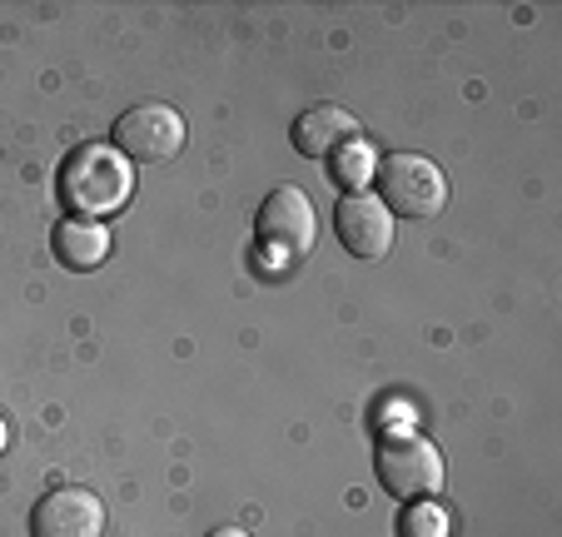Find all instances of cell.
Here are the masks:
<instances>
[{
	"mask_svg": "<svg viewBox=\"0 0 562 537\" xmlns=\"http://www.w3.org/2000/svg\"><path fill=\"white\" fill-rule=\"evenodd\" d=\"M135 194V165L115 145H75L60 165V204L70 220H115Z\"/></svg>",
	"mask_w": 562,
	"mask_h": 537,
	"instance_id": "cell-1",
	"label": "cell"
},
{
	"mask_svg": "<svg viewBox=\"0 0 562 537\" xmlns=\"http://www.w3.org/2000/svg\"><path fill=\"white\" fill-rule=\"evenodd\" d=\"M373 184H379V204L398 220H438L448 204V179L428 155H383L373 165Z\"/></svg>",
	"mask_w": 562,
	"mask_h": 537,
	"instance_id": "cell-2",
	"label": "cell"
},
{
	"mask_svg": "<svg viewBox=\"0 0 562 537\" xmlns=\"http://www.w3.org/2000/svg\"><path fill=\"white\" fill-rule=\"evenodd\" d=\"M314 234H318V214L299 184H279V190L265 194V204L255 214V239L269 264H299L314 249Z\"/></svg>",
	"mask_w": 562,
	"mask_h": 537,
	"instance_id": "cell-3",
	"label": "cell"
},
{
	"mask_svg": "<svg viewBox=\"0 0 562 537\" xmlns=\"http://www.w3.org/2000/svg\"><path fill=\"white\" fill-rule=\"evenodd\" d=\"M373 473H379L383 493L408 497V503H424V497L443 493V458L418 433H389V438H379Z\"/></svg>",
	"mask_w": 562,
	"mask_h": 537,
	"instance_id": "cell-4",
	"label": "cell"
},
{
	"mask_svg": "<svg viewBox=\"0 0 562 537\" xmlns=\"http://www.w3.org/2000/svg\"><path fill=\"white\" fill-rule=\"evenodd\" d=\"M115 149L130 165H165L184 149V120L165 100H139L115 120Z\"/></svg>",
	"mask_w": 562,
	"mask_h": 537,
	"instance_id": "cell-5",
	"label": "cell"
},
{
	"mask_svg": "<svg viewBox=\"0 0 562 537\" xmlns=\"http://www.w3.org/2000/svg\"><path fill=\"white\" fill-rule=\"evenodd\" d=\"M334 234H339V244L353 259H389L398 230H393V214L379 204V194L359 190L334 204Z\"/></svg>",
	"mask_w": 562,
	"mask_h": 537,
	"instance_id": "cell-6",
	"label": "cell"
},
{
	"mask_svg": "<svg viewBox=\"0 0 562 537\" xmlns=\"http://www.w3.org/2000/svg\"><path fill=\"white\" fill-rule=\"evenodd\" d=\"M31 537H105V503L90 488H55L35 503Z\"/></svg>",
	"mask_w": 562,
	"mask_h": 537,
	"instance_id": "cell-7",
	"label": "cell"
},
{
	"mask_svg": "<svg viewBox=\"0 0 562 537\" xmlns=\"http://www.w3.org/2000/svg\"><path fill=\"white\" fill-rule=\"evenodd\" d=\"M289 139H294V149L304 159H329V155H339L344 145L363 139V125L339 105H314V110H304V115L294 120Z\"/></svg>",
	"mask_w": 562,
	"mask_h": 537,
	"instance_id": "cell-8",
	"label": "cell"
},
{
	"mask_svg": "<svg viewBox=\"0 0 562 537\" xmlns=\"http://www.w3.org/2000/svg\"><path fill=\"white\" fill-rule=\"evenodd\" d=\"M50 249L65 269L90 275V269H100V264L110 259V230L105 224H90V220H60L50 234Z\"/></svg>",
	"mask_w": 562,
	"mask_h": 537,
	"instance_id": "cell-9",
	"label": "cell"
},
{
	"mask_svg": "<svg viewBox=\"0 0 562 537\" xmlns=\"http://www.w3.org/2000/svg\"><path fill=\"white\" fill-rule=\"evenodd\" d=\"M398 533L404 537H448L453 533V517H448L443 503L424 497V503H408L404 513H398Z\"/></svg>",
	"mask_w": 562,
	"mask_h": 537,
	"instance_id": "cell-10",
	"label": "cell"
},
{
	"mask_svg": "<svg viewBox=\"0 0 562 537\" xmlns=\"http://www.w3.org/2000/svg\"><path fill=\"white\" fill-rule=\"evenodd\" d=\"M329 169H334V179H339L344 190L359 194V190H363V179H373V155H369V145H363V139L344 145L339 155H329Z\"/></svg>",
	"mask_w": 562,
	"mask_h": 537,
	"instance_id": "cell-11",
	"label": "cell"
},
{
	"mask_svg": "<svg viewBox=\"0 0 562 537\" xmlns=\"http://www.w3.org/2000/svg\"><path fill=\"white\" fill-rule=\"evenodd\" d=\"M210 537H249V533H245V527H214Z\"/></svg>",
	"mask_w": 562,
	"mask_h": 537,
	"instance_id": "cell-12",
	"label": "cell"
},
{
	"mask_svg": "<svg viewBox=\"0 0 562 537\" xmlns=\"http://www.w3.org/2000/svg\"><path fill=\"white\" fill-rule=\"evenodd\" d=\"M5 443H11V428H5V418H0V454H5Z\"/></svg>",
	"mask_w": 562,
	"mask_h": 537,
	"instance_id": "cell-13",
	"label": "cell"
}]
</instances>
